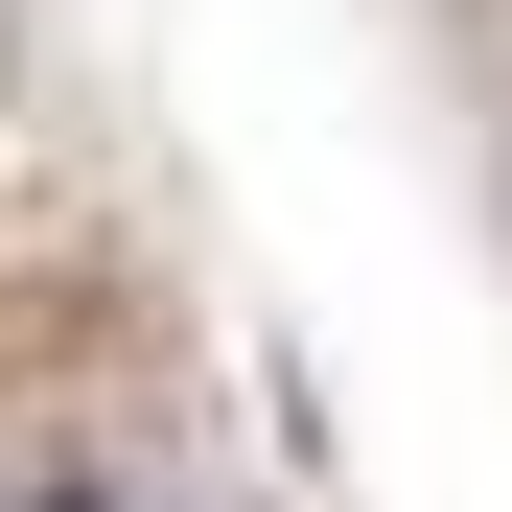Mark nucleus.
<instances>
[{
  "mask_svg": "<svg viewBox=\"0 0 512 512\" xmlns=\"http://www.w3.org/2000/svg\"><path fill=\"white\" fill-rule=\"evenodd\" d=\"M0 512H117V489H94V466H24V489H0Z\"/></svg>",
  "mask_w": 512,
  "mask_h": 512,
  "instance_id": "nucleus-1",
  "label": "nucleus"
},
{
  "mask_svg": "<svg viewBox=\"0 0 512 512\" xmlns=\"http://www.w3.org/2000/svg\"><path fill=\"white\" fill-rule=\"evenodd\" d=\"M0 94H24V24H0Z\"/></svg>",
  "mask_w": 512,
  "mask_h": 512,
  "instance_id": "nucleus-2",
  "label": "nucleus"
}]
</instances>
